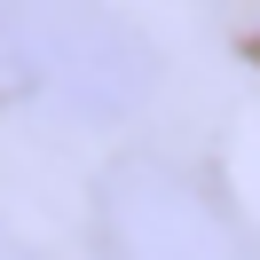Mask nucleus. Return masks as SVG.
<instances>
[{
    "label": "nucleus",
    "mask_w": 260,
    "mask_h": 260,
    "mask_svg": "<svg viewBox=\"0 0 260 260\" xmlns=\"http://www.w3.org/2000/svg\"><path fill=\"white\" fill-rule=\"evenodd\" d=\"M0 48L40 95L87 118H126L158 87L150 40L95 0H0Z\"/></svg>",
    "instance_id": "nucleus-1"
},
{
    "label": "nucleus",
    "mask_w": 260,
    "mask_h": 260,
    "mask_svg": "<svg viewBox=\"0 0 260 260\" xmlns=\"http://www.w3.org/2000/svg\"><path fill=\"white\" fill-rule=\"evenodd\" d=\"M103 205H111V237L126 260H252L221 213L158 166H126L103 189Z\"/></svg>",
    "instance_id": "nucleus-2"
}]
</instances>
